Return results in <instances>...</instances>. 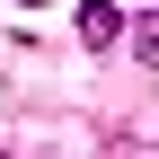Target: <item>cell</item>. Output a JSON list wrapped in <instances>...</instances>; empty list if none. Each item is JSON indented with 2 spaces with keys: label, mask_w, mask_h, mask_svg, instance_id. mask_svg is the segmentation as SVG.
Returning <instances> with one entry per match:
<instances>
[{
  "label": "cell",
  "mask_w": 159,
  "mask_h": 159,
  "mask_svg": "<svg viewBox=\"0 0 159 159\" xmlns=\"http://www.w3.org/2000/svg\"><path fill=\"white\" fill-rule=\"evenodd\" d=\"M115 35H124V9H115V0H80V44H89V53H106Z\"/></svg>",
  "instance_id": "6da1fadb"
},
{
  "label": "cell",
  "mask_w": 159,
  "mask_h": 159,
  "mask_svg": "<svg viewBox=\"0 0 159 159\" xmlns=\"http://www.w3.org/2000/svg\"><path fill=\"white\" fill-rule=\"evenodd\" d=\"M133 62H142V71H159V9H142V18H133Z\"/></svg>",
  "instance_id": "7a4b0ae2"
},
{
  "label": "cell",
  "mask_w": 159,
  "mask_h": 159,
  "mask_svg": "<svg viewBox=\"0 0 159 159\" xmlns=\"http://www.w3.org/2000/svg\"><path fill=\"white\" fill-rule=\"evenodd\" d=\"M27 9H44V0H27Z\"/></svg>",
  "instance_id": "3957f363"
},
{
  "label": "cell",
  "mask_w": 159,
  "mask_h": 159,
  "mask_svg": "<svg viewBox=\"0 0 159 159\" xmlns=\"http://www.w3.org/2000/svg\"><path fill=\"white\" fill-rule=\"evenodd\" d=\"M0 159H9V150H0Z\"/></svg>",
  "instance_id": "277c9868"
}]
</instances>
